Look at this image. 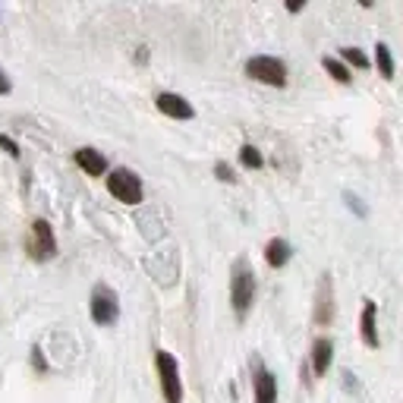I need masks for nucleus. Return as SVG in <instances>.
Returning <instances> with one entry per match:
<instances>
[{
	"label": "nucleus",
	"mask_w": 403,
	"mask_h": 403,
	"mask_svg": "<svg viewBox=\"0 0 403 403\" xmlns=\"http://www.w3.org/2000/svg\"><path fill=\"white\" fill-rule=\"evenodd\" d=\"M32 252H35V259L47 261L54 259V252H57V243H54V233H51V224L47 221H35L32 224Z\"/></svg>",
	"instance_id": "obj_6"
},
{
	"label": "nucleus",
	"mask_w": 403,
	"mask_h": 403,
	"mask_svg": "<svg viewBox=\"0 0 403 403\" xmlns=\"http://www.w3.org/2000/svg\"><path fill=\"white\" fill-rule=\"evenodd\" d=\"M246 73L252 76L255 83H265V85H287V69L284 63L277 57H252L246 63Z\"/></svg>",
	"instance_id": "obj_4"
},
{
	"label": "nucleus",
	"mask_w": 403,
	"mask_h": 403,
	"mask_svg": "<svg viewBox=\"0 0 403 403\" xmlns=\"http://www.w3.org/2000/svg\"><path fill=\"white\" fill-rule=\"evenodd\" d=\"M76 164L83 167L85 173H91V177H101V173L107 171L105 155H101V151H95V149H79V151H76Z\"/></svg>",
	"instance_id": "obj_8"
},
{
	"label": "nucleus",
	"mask_w": 403,
	"mask_h": 403,
	"mask_svg": "<svg viewBox=\"0 0 403 403\" xmlns=\"http://www.w3.org/2000/svg\"><path fill=\"white\" fill-rule=\"evenodd\" d=\"M255 403H277V381L271 372H259L255 378Z\"/></svg>",
	"instance_id": "obj_9"
},
{
	"label": "nucleus",
	"mask_w": 403,
	"mask_h": 403,
	"mask_svg": "<svg viewBox=\"0 0 403 403\" xmlns=\"http://www.w3.org/2000/svg\"><path fill=\"white\" fill-rule=\"evenodd\" d=\"M117 296H113L111 290H105V287H98L95 293H91V318L98 321V325H111L113 318H117Z\"/></svg>",
	"instance_id": "obj_5"
},
{
	"label": "nucleus",
	"mask_w": 403,
	"mask_h": 403,
	"mask_svg": "<svg viewBox=\"0 0 403 403\" xmlns=\"http://www.w3.org/2000/svg\"><path fill=\"white\" fill-rule=\"evenodd\" d=\"M155 362H157V375H161V391H164V400L167 403H179V400H183V384H179L177 359H173L171 353L157 350Z\"/></svg>",
	"instance_id": "obj_2"
},
{
	"label": "nucleus",
	"mask_w": 403,
	"mask_h": 403,
	"mask_svg": "<svg viewBox=\"0 0 403 403\" xmlns=\"http://www.w3.org/2000/svg\"><path fill=\"white\" fill-rule=\"evenodd\" d=\"M252 293H255V277L249 271L246 261H237V268H233V281H230V299H233V309L239 315L249 309L252 303Z\"/></svg>",
	"instance_id": "obj_3"
},
{
	"label": "nucleus",
	"mask_w": 403,
	"mask_h": 403,
	"mask_svg": "<svg viewBox=\"0 0 403 403\" xmlns=\"http://www.w3.org/2000/svg\"><path fill=\"white\" fill-rule=\"evenodd\" d=\"M107 189H111V195L117 202H123V205H139V202H142V179L135 177L133 171H127V167H117V171L107 177Z\"/></svg>",
	"instance_id": "obj_1"
},
{
	"label": "nucleus",
	"mask_w": 403,
	"mask_h": 403,
	"mask_svg": "<svg viewBox=\"0 0 403 403\" xmlns=\"http://www.w3.org/2000/svg\"><path fill=\"white\" fill-rule=\"evenodd\" d=\"M157 111L167 113L173 120H189L193 117V105H189L183 95H173V91H161L157 95Z\"/></svg>",
	"instance_id": "obj_7"
},
{
	"label": "nucleus",
	"mask_w": 403,
	"mask_h": 403,
	"mask_svg": "<svg viewBox=\"0 0 403 403\" xmlns=\"http://www.w3.org/2000/svg\"><path fill=\"white\" fill-rule=\"evenodd\" d=\"M331 353H334L331 340H315V347H312V369H315V375H325V372H328Z\"/></svg>",
	"instance_id": "obj_11"
},
{
	"label": "nucleus",
	"mask_w": 403,
	"mask_h": 403,
	"mask_svg": "<svg viewBox=\"0 0 403 403\" xmlns=\"http://www.w3.org/2000/svg\"><path fill=\"white\" fill-rule=\"evenodd\" d=\"M239 161H243L246 167H252V171H259V167H261L259 149H252V145H243V149H239Z\"/></svg>",
	"instance_id": "obj_15"
},
{
	"label": "nucleus",
	"mask_w": 403,
	"mask_h": 403,
	"mask_svg": "<svg viewBox=\"0 0 403 403\" xmlns=\"http://www.w3.org/2000/svg\"><path fill=\"white\" fill-rule=\"evenodd\" d=\"M7 91H10V79L3 76V69H0V95H7Z\"/></svg>",
	"instance_id": "obj_19"
},
{
	"label": "nucleus",
	"mask_w": 403,
	"mask_h": 403,
	"mask_svg": "<svg viewBox=\"0 0 403 403\" xmlns=\"http://www.w3.org/2000/svg\"><path fill=\"white\" fill-rule=\"evenodd\" d=\"M217 177H221V179H227V183H230V179H233L230 167H227V164H217Z\"/></svg>",
	"instance_id": "obj_18"
},
{
	"label": "nucleus",
	"mask_w": 403,
	"mask_h": 403,
	"mask_svg": "<svg viewBox=\"0 0 403 403\" xmlns=\"http://www.w3.org/2000/svg\"><path fill=\"white\" fill-rule=\"evenodd\" d=\"M321 63H325V69H328V73L334 76L337 83H350V79H353V76H350V69H347L344 63H340V60H334V57H325V60H321Z\"/></svg>",
	"instance_id": "obj_14"
},
{
	"label": "nucleus",
	"mask_w": 403,
	"mask_h": 403,
	"mask_svg": "<svg viewBox=\"0 0 403 403\" xmlns=\"http://www.w3.org/2000/svg\"><path fill=\"white\" fill-rule=\"evenodd\" d=\"M265 259H268L271 268H281V265H287V259H290V246H287L284 239H271L268 246H265Z\"/></svg>",
	"instance_id": "obj_12"
},
{
	"label": "nucleus",
	"mask_w": 403,
	"mask_h": 403,
	"mask_svg": "<svg viewBox=\"0 0 403 403\" xmlns=\"http://www.w3.org/2000/svg\"><path fill=\"white\" fill-rule=\"evenodd\" d=\"M375 312H378V306H375V303H366V309H362V321H359L362 340H366L369 347H378V328H375Z\"/></svg>",
	"instance_id": "obj_10"
},
{
	"label": "nucleus",
	"mask_w": 403,
	"mask_h": 403,
	"mask_svg": "<svg viewBox=\"0 0 403 403\" xmlns=\"http://www.w3.org/2000/svg\"><path fill=\"white\" fill-rule=\"evenodd\" d=\"M344 57L350 60L353 67H359V69H366V67H369V57L359 51V47H344Z\"/></svg>",
	"instance_id": "obj_16"
},
{
	"label": "nucleus",
	"mask_w": 403,
	"mask_h": 403,
	"mask_svg": "<svg viewBox=\"0 0 403 403\" xmlns=\"http://www.w3.org/2000/svg\"><path fill=\"white\" fill-rule=\"evenodd\" d=\"M0 149H7V155H19V145L13 142V139H7V135H0Z\"/></svg>",
	"instance_id": "obj_17"
},
{
	"label": "nucleus",
	"mask_w": 403,
	"mask_h": 403,
	"mask_svg": "<svg viewBox=\"0 0 403 403\" xmlns=\"http://www.w3.org/2000/svg\"><path fill=\"white\" fill-rule=\"evenodd\" d=\"M375 63H378V69H381V76H384V79H394V57H391V47L388 45L375 47Z\"/></svg>",
	"instance_id": "obj_13"
}]
</instances>
